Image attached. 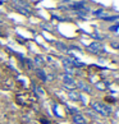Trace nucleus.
Listing matches in <instances>:
<instances>
[{
    "mask_svg": "<svg viewBox=\"0 0 119 124\" xmlns=\"http://www.w3.org/2000/svg\"><path fill=\"white\" fill-rule=\"evenodd\" d=\"M73 122L76 124H86V119H85V116H82L81 114H74V115H73Z\"/></svg>",
    "mask_w": 119,
    "mask_h": 124,
    "instance_id": "nucleus-4",
    "label": "nucleus"
},
{
    "mask_svg": "<svg viewBox=\"0 0 119 124\" xmlns=\"http://www.w3.org/2000/svg\"><path fill=\"white\" fill-rule=\"evenodd\" d=\"M64 72H65L67 76H71V77L73 76V73H74V72L72 70V68H65V69H64Z\"/></svg>",
    "mask_w": 119,
    "mask_h": 124,
    "instance_id": "nucleus-12",
    "label": "nucleus"
},
{
    "mask_svg": "<svg viewBox=\"0 0 119 124\" xmlns=\"http://www.w3.org/2000/svg\"><path fill=\"white\" fill-rule=\"evenodd\" d=\"M104 19L110 22V21H117V19H119V17H118V16H115V17H105Z\"/></svg>",
    "mask_w": 119,
    "mask_h": 124,
    "instance_id": "nucleus-13",
    "label": "nucleus"
},
{
    "mask_svg": "<svg viewBox=\"0 0 119 124\" xmlns=\"http://www.w3.org/2000/svg\"><path fill=\"white\" fill-rule=\"evenodd\" d=\"M36 74H37L40 78H41V81H46L48 79V76H46V73H45L42 69H36Z\"/></svg>",
    "mask_w": 119,
    "mask_h": 124,
    "instance_id": "nucleus-8",
    "label": "nucleus"
},
{
    "mask_svg": "<svg viewBox=\"0 0 119 124\" xmlns=\"http://www.w3.org/2000/svg\"><path fill=\"white\" fill-rule=\"evenodd\" d=\"M94 16L95 17H100V18H105L106 17V13H105L104 9H97V10L94 12Z\"/></svg>",
    "mask_w": 119,
    "mask_h": 124,
    "instance_id": "nucleus-9",
    "label": "nucleus"
},
{
    "mask_svg": "<svg viewBox=\"0 0 119 124\" xmlns=\"http://www.w3.org/2000/svg\"><path fill=\"white\" fill-rule=\"evenodd\" d=\"M68 96H69V99L73 100V101H77L81 99V96L78 92H74V91H69V93H68Z\"/></svg>",
    "mask_w": 119,
    "mask_h": 124,
    "instance_id": "nucleus-7",
    "label": "nucleus"
},
{
    "mask_svg": "<svg viewBox=\"0 0 119 124\" xmlns=\"http://www.w3.org/2000/svg\"><path fill=\"white\" fill-rule=\"evenodd\" d=\"M63 83H64V86H65L67 88H69V90H74L77 87L76 81L73 79L71 76H67V74L63 76Z\"/></svg>",
    "mask_w": 119,
    "mask_h": 124,
    "instance_id": "nucleus-2",
    "label": "nucleus"
},
{
    "mask_svg": "<svg viewBox=\"0 0 119 124\" xmlns=\"http://www.w3.org/2000/svg\"><path fill=\"white\" fill-rule=\"evenodd\" d=\"M91 108L95 110V113H97L99 115H103V116H109L111 114V108H109L105 104H101V102L94 101V102L91 104Z\"/></svg>",
    "mask_w": 119,
    "mask_h": 124,
    "instance_id": "nucleus-1",
    "label": "nucleus"
},
{
    "mask_svg": "<svg viewBox=\"0 0 119 124\" xmlns=\"http://www.w3.org/2000/svg\"><path fill=\"white\" fill-rule=\"evenodd\" d=\"M35 64H36V65H42V64H44V59L42 58H41V56H36L35 58Z\"/></svg>",
    "mask_w": 119,
    "mask_h": 124,
    "instance_id": "nucleus-11",
    "label": "nucleus"
},
{
    "mask_svg": "<svg viewBox=\"0 0 119 124\" xmlns=\"http://www.w3.org/2000/svg\"><path fill=\"white\" fill-rule=\"evenodd\" d=\"M90 49H91V51H94V53H99L100 50H101V45L99 42H92L90 45Z\"/></svg>",
    "mask_w": 119,
    "mask_h": 124,
    "instance_id": "nucleus-5",
    "label": "nucleus"
},
{
    "mask_svg": "<svg viewBox=\"0 0 119 124\" xmlns=\"http://www.w3.org/2000/svg\"><path fill=\"white\" fill-rule=\"evenodd\" d=\"M73 59H71V58H64L63 59V64H64V67L65 68H73Z\"/></svg>",
    "mask_w": 119,
    "mask_h": 124,
    "instance_id": "nucleus-6",
    "label": "nucleus"
},
{
    "mask_svg": "<svg viewBox=\"0 0 119 124\" xmlns=\"http://www.w3.org/2000/svg\"><path fill=\"white\" fill-rule=\"evenodd\" d=\"M77 87H78L81 91H85V92H87V93L91 92V87H90V85H87V83H86V82H83V81H79L78 83H77Z\"/></svg>",
    "mask_w": 119,
    "mask_h": 124,
    "instance_id": "nucleus-3",
    "label": "nucleus"
},
{
    "mask_svg": "<svg viewBox=\"0 0 119 124\" xmlns=\"http://www.w3.org/2000/svg\"><path fill=\"white\" fill-rule=\"evenodd\" d=\"M56 47L60 50V51H68V47H67L64 44H62V42H58V44H56Z\"/></svg>",
    "mask_w": 119,
    "mask_h": 124,
    "instance_id": "nucleus-10",
    "label": "nucleus"
},
{
    "mask_svg": "<svg viewBox=\"0 0 119 124\" xmlns=\"http://www.w3.org/2000/svg\"><path fill=\"white\" fill-rule=\"evenodd\" d=\"M37 91H39V93H40L41 96H42V95H44V92H42V90H41V88H37Z\"/></svg>",
    "mask_w": 119,
    "mask_h": 124,
    "instance_id": "nucleus-14",
    "label": "nucleus"
}]
</instances>
